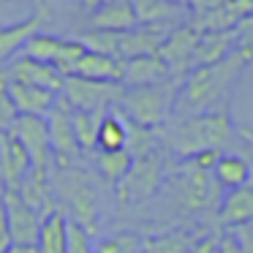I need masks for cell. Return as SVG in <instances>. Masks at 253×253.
Masks as SVG:
<instances>
[{
	"mask_svg": "<svg viewBox=\"0 0 253 253\" xmlns=\"http://www.w3.org/2000/svg\"><path fill=\"white\" fill-rule=\"evenodd\" d=\"M248 63H253V60L245 52L237 49L226 60L215 63V66L193 68L182 79L174 117H202V115H212V112H226L229 109L231 90H234L237 79L242 77Z\"/></svg>",
	"mask_w": 253,
	"mask_h": 253,
	"instance_id": "cell-1",
	"label": "cell"
},
{
	"mask_svg": "<svg viewBox=\"0 0 253 253\" xmlns=\"http://www.w3.org/2000/svg\"><path fill=\"white\" fill-rule=\"evenodd\" d=\"M245 133L234 126L231 112H212L202 117H174L161 128V144L171 150L180 158H193L207 150H223L234 147Z\"/></svg>",
	"mask_w": 253,
	"mask_h": 253,
	"instance_id": "cell-2",
	"label": "cell"
},
{
	"mask_svg": "<svg viewBox=\"0 0 253 253\" xmlns=\"http://www.w3.org/2000/svg\"><path fill=\"white\" fill-rule=\"evenodd\" d=\"M180 87H182V79L177 77L158 84H147V87H126L120 104L115 109L133 126L155 131V128H164L174 117Z\"/></svg>",
	"mask_w": 253,
	"mask_h": 253,
	"instance_id": "cell-3",
	"label": "cell"
},
{
	"mask_svg": "<svg viewBox=\"0 0 253 253\" xmlns=\"http://www.w3.org/2000/svg\"><path fill=\"white\" fill-rule=\"evenodd\" d=\"M55 188L60 193L63 204L68 207V215L74 223L84 226L90 234L98 231V196H95L90 177L79 166H68V169H57Z\"/></svg>",
	"mask_w": 253,
	"mask_h": 253,
	"instance_id": "cell-4",
	"label": "cell"
},
{
	"mask_svg": "<svg viewBox=\"0 0 253 253\" xmlns=\"http://www.w3.org/2000/svg\"><path fill=\"white\" fill-rule=\"evenodd\" d=\"M164 174H166V155L161 147L150 150L144 155H136L131 169H128V174L115 185L117 199L126 204L147 202V199H153L158 193L161 182H164Z\"/></svg>",
	"mask_w": 253,
	"mask_h": 253,
	"instance_id": "cell-5",
	"label": "cell"
},
{
	"mask_svg": "<svg viewBox=\"0 0 253 253\" xmlns=\"http://www.w3.org/2000/svg\"><path fill=\"white\" fill-rule=\"evenodd\" d=\"M174 199L182 212H204L215 202L220 204L223 193H220V185L212 177V171H202L185 161L180 166V174L174 177Z\"/></svg>",
	"mask_w": 253,
	"mask_h": 253,
	"instance_id": "cell-6",
	"label": "cell"
},
{
	"mask_svg": "<svg viewBox=\"0 0 253 253\" xmlns=\"http://www.w3.org/2000/svg\"><path fill=\"white\" fill-rule=\"evenodd\" d=\"M123 84L115 82H93L82 77H66L60 98L74 112H112L123 98Z\"/></svg>",
	"mask_w": 253,
	"mask_h": 253,
	"instance_id": "cell-7",
	"label": "cell"
},
{
	"mask_svg": "<svg viewBox=\"0 0 253 253\" xmlns=\"http://www.w3.org/2000/svg\"><path fill=\"white\" fill-rule=\"evenodd\" d=\"M84 46L77 39H60V36H49V33H36L33 39L25 44L22 55L30 60L46 63V66L57 68L63 77H74V68L82 60Z\"/></svg>",
	"mask_w": 253,
	"mask_h": 253,
	"instance_id": "cell-8",
	"label": "cell"
},
{
	"mask_svg": "<svg viewBox=\"0 0 253 253\" xmlns=\"http://www.w3.org/2000/svg\"><path fill=\"white\" fill-rule=\"evenodd\" d=\"M46 126H49V142H52V155H55V166L57 169H68L77 166V158L82 153L74 133V123H71V106L66 101H57V106L46 115Z\"/></svg>",
	"mask_w": 253,
	"mask_h": 253,
	"instance_id": "cell-9",
	"label": "cell"
},
{
	"mask_svg": "<svg viewBox=\"0 0 253 253\" xmlns=\"http://www.w3.org/2000/svg\"><path fill=\"white\" fill-rule=\"evenodd\" d=\"M199 39H202V33H199L193 25H177V28L166 36L158 57L166 63L171 77L185 79L188 74L193 71V55H196Z\"/></svg>",
	"mask_w": 253,
	"mask_h": 253,
	"instance_id": "cell-10",
	"label": "cell"
},
{
	"mask_svg": "<svg viewBox=\"0 0 253 253\" xmlns=\"http://www.w3.org/2000/svg\"><path fill=\"white\" fill-rule=\"evenodd\" d=\"M11 133L22 142L28 150L30 161H33V171H46L55 166V155H52V142H49V126L46 117H19L14 123Z\"/></svg>",
	"mask_w": 253,
	"mask_h": 253,
	"instance_id": "cell-11",
	"label": "cell"
},
{
	"mask_svg": "<svg viewBox=\"0 0 253 253\" xmlns=\"http://www.w3.org/2000/svg\"><path fill=\"white\" fill-rule=\"evenodd\" d=\"M3 204H6L8 229H11L14 245H39L41 223H44L41 215L30 204L22 202L17 188H3Z\"/></svg>",
	"mask_w": 253,
	"mask_h": 253,
	"instance_id": "cell-12",
	"label": "cell"
},
{
	"mask_svg": "<svg viewBox=\"0 0 253 253\" xmlns=\"http://www.w3.org/2000/svg\"><path fill=\"white\" fill-rule=\"evenodd\" d=\"M30 171H33V161L22 147V142L11 131L0 133V182L3 188H19V182Z\"/></svg>",
	"mask_w": 253,
	"mask_h": 253,
	"instance_id": "cell-13",
	"label": "cell"
},
{
	"mask_svg": "<svg viewBox=\"0 0 253 253\" xmlns=\"http://www.w3.org/2000/svg\"><path fill=\"white\" fill-rule=\"evenodd\" d=\"M6 77L11 82H22V84H36V87H44L52 90V93L60 95L63 93V84H66V77H63L57 68L46 66V63L39 60H30V57H17L11 66L6 68Z\"/></svg>",
	"mask_w": 253,
	"mask_h": 253,
	"instance_id": "cell-14",
	"label": "cell"
},
{
	"mask_svg": "<svg viewBox=\"0 0 253 253\" xmlns=\"http://www.w3.org/2000/svg\"><path fill=\"white\" fill-rule=\"evenodd\" d=\"M8 93H11V101L17 106L19 117H46L60 101V95L52 93V90L11 82V79H8Z\"/></svg>",
	"mask_w": 253,
	"mask_h": 253,
	"instance_id": "cell-15",
	"label": "cell"
},
{
	"mask_svg": "<svg viewBox=\"0 0 253 253\" xmlns=\"http://www.w3.org/2000/svg\"><path fill=\"white\" fill-rule=\"evenodd\" d=\"M248 223H253V188L242 185L234 191H226L218 204V226H223L226 231H234Z\"/></svg>",
	"mask_w": 253,
	"mask_h": 253,
	"instance_id": "cell-16",
	"label": "cell"
},
{
	"mask_svg": "<svg viewBox=\"0 0 253 253\" xmlns=\"http://www.w3.org/2000/svg\"><path fill=\"white\" fill-rule=\"evenodd\" d=\"M169 33H171L169 28H144V25H136L133 30L120 36V60L158 55Z\"/></svg>",
	"mask_w": 253,
	"mask_h": 253,
	"instance_id": "cell-17",
	"label": "cell"
},
{
	"mask_svg": "<svg viewBox=\"0 0 253 253\" xmlns=\"http://www.w3.org/2000/svg\"><path fill=\"white\" fill-rule=\"evenodd\" d=\"M136 22L144 28H169L174 30L177 22L185 17V6L182 3H171V0H131Z\"/></svg>",
	"mask_w": 253,
	"mask_h": 253,
	"instance_id": "cell-18",
	"label": "cell"
},
{
	"mask_svg": "<svg viewBox=\"0 0 253 253\" xmlns=\"http://www.w3.org/2000/svg\"><path fill=\"white\" fill-rule=\"evenodd\" d=\"M17 193L22 196L25 204H30V207L41 215V220L57 212L55 191H52V185H49V174H46V171H30V174L19 182Z\"/></svg>",
	"mask_w": 253,
	"mask_h": 253,
	"instance_id": "cell-19",
	"label": "cell"
},
{
	"mask_svg": "<svg viewBox=\"0 0 253 253\" xmlns=\"http://www.w3.org/2000/svg\"><path fill=\"white\" fill-rule=\"evenodd\" d=\"M136 14H133L131 0H109L106 6L93 11L90 30H109V33H128L136 28Z\"/></svg>",
	"mask_w": 253,
	"mask_h": 253,
	"instance_id": "cell-20",
	"label": "cell"
},
{
	"mask_svg": "<svg viewBox=\"0 0 253 253\" xmlns=\"http://www.w3.org/2000/svg\"><path fill=\"white\" fill-rule=\"evenodd\" d=\"M166 79H171V74L158 55L133 57L123 66V87H147V84H158Z\"/></svg>",
	"mask_w": 253,
	"mask_h": 253,
	"instance_id": "cell-21",
	"label": "cell"
},
{
	"mask_svg": "<svg viewBox=\"0 0 253 253\" xmlns=\"http://www.w3.org/2000/svg\"><path fill=\"white\" fill-rule=\"evenodd\" d=\"M231 52H237V28L220 30V33H202L196 55H193V68L215 66V63L226 60Z\"/></svg>",
	"mask_w": 253,
	"mask_h": 253,
	"instance_id": "cell-22",
	"label": "cell"
},
{
	"mask_svg": "<svg viewBox=\"0 0 253 253\" xmlns=\"http://www.w3.org/2000/svg\"><path fill=\"white\" fill-rule=\"evenodd\" d=\"M123 66L126 60L109 55H95V52H84L82 60L74 68V77L93 79V82H115L123 84Z\"/></svg>",
	"mask_w": 253,
	"mask_h": 253,
	"instance_id": "cell-23",
	"label": "cell"
},
{
	"mask_svg": "<svg viewBox=\"0 0 253 253\" xmlns=\"http://www.w3.org/2000/svg\"><path fill=\"white\" fill-rule=\"evenodd\" d=\"M41 19H44L41 14H33V17L25 19V22L0 28V66H3L6 60H11L19 49H25V44H28L36 33H41V30H39L41 28Z\"/></svg>",
	"mask_w": 253,
	"mask_h": 253,
	"instance_id": "cell-24",
	"label": "cell"
},
{
	"mask_svg": "<svg viewBox=\"0 0 253 253\" xmlns=\"http://www.w3.org/2000/svg\"><path fill=\"white\" fill-rule=\"evenodd\" d=\"M212 177L218 180L220 188L234 191V188L248 185V180H251V164L240 153H223L212 169Z\"/></svg>",
	"mask_w": 253,
	"mask_h": 253,
	"instance_id": "cell-25",
	"label": "cell"
},
{
	"mask_svg": "<svg viewBox=\"0 0 253 253\" xmlns=\"http://www.w3.org/2000/svg\"><path fill=\"white\" fill-rule=\"evenodd\" d=\"M128 147V120L120 112H106L98 128V153H120Z\"/></svg>",
	"mask_w": 253,
	"mask_h": 253,
	"instance_id": "cell-26",
	"label": "cell"
},
{
	"mask_svg": "<svg viewBox=\"0 0 253 253\" xmlns=\"http://www.w3.org/2000/svg\"><path fill=\"white\" fill-rule=\"evenodd\" d=\"M66 245H68V218L66 212L57 210L55 215L44 218L36 248H39V253H66Z\"/></svg>",
	"mask_w": 253,
	"mask_h": 253,
	"instance_id": "cell-27",
	"label": "cell"
},
{
	"mask_svg": "<svg viewBox=\"0 0 253 253\" xmlns=\"http://www.w3.org/2000/svg\"><path fill=\"white\" fill-rule=\"evenodd\" d=\"M104 117H106V112H74L71 109L74 133H77V142L82 147V153H90V150L98 147V128Z\"/></svg>",
	"mask_w": 253,
	"mask_h": 253,
	"instance_id": "cell-28",
	"label": "cell"
},
{
	"mask_svg": "<svg viewBox=\"0 0 253 253\" xmlns=\"http://www.w3.org/2000/svg\"><path fill=\"white\" fill-rule=\"evenodd\" d=\"M191 231H166V234H158V237H147L142 240V251L139 253H188L191 251V242H193Z\"/></svg>",
	"mask_w": 253,
	"mask_h": 253,
	"instance_id": "cell-29",
	"label": "cell"
},
{
	"mask_svg": "<svg viewBox=\"0 0 253 253\" xmlns=\"http://www.w3.org/2000/svg\"><path fill=\"white\" fill-rule=\"evenodd\" d=\"M131 164H133V155L128 153V150H120V153H98L95 155L98 174L104 177L106 182H112V185H117V182L128 174Z\"/></svg>",
	"mask_w": 253,
	"mask_h": 253,
	"instance_id": "cell-30",
	"label": "cell"
},
{
	"mask_svg": "<svg viewBox=\"0 0 253 253\" xmlns=\"http://www.w3.org/2000/svg\"><path fill=\"white\" fill-rule=\"evenodd\" d=\"M120 36L123 33H109V30H87L79 36V44L87 52L95 55H109V57H120Z\"/></svg>",
	"mask_w": 253,
	"mask_h": 253,
	"instance_id": "cell-31",
	"label": "cell"
},
{
	"mask_svg": "<svg viewBox=\"0 0 253 253\" xmlns=\"http://www.w3.org/2000/svg\"><path fill=\"white\" fill-rule=\"evenodd\" d=\"M17 120H19V112L11 101V93H8V77L6 71H0V133H8Z\"/></svg>",
	"mask_w": 253,
	"mask_h": 253,
	"instance_id": "cell-32",
	"label": "cell"
},
{
	"mask_svg": "<svg viewBox=\"0 0 253 253\" xmlns=\"http://www.w3.org/2000/svg\"><path fill=\"white\" fill-rule=\"evenodd\" d=\"M66 253H95V245H93V234H90L84 226L68 220V245H66Z\"/></svg>",
	"mask_w": 253,
	"mask_h": 253,
	"instance_id": "cell-33",
	"label": "cell"
},
{
	"mask_svg": "<svg viewBox=\"0 0 253 253\" xmlns=\"http://www.w3.org/2000/svg\"><path fill=\"white\" fill-rule=\"evenodd\" d=\"M237 49L253 60V17H245L237 25Z\"/></svg>",
	"mask_w": 253,
	"mask_h": 253,
	"instance_id": "cell-34",
	"label": "cell"
},
{
	"mask_svg": "<svg viewBox=\"0 0 253 253\" xmlns=\"http://www.w3.org/2000/svg\"><path fill=\"white\" fill-rule=\"evenodd\" d=\"M218 242H220V231H202V234L193 237L188 253H215L218 251Z\"/></svg>",
	"mask_w": 253,
	"mask_h": 253,
	"instance_id": "cell-35",
	"label": "cell"
},
{
	"mask_svg": "<svg viewBox=\"0 0 253 253\" xmlns=\"http://www.w3.org/2000/svg\"><path fill=\"white\" fill-rule=\"evenodd\" d=\"M14 248L11 240V229H8V215H6V204H3V191H0V253H8Z\"/></svg>",
	"mask_w": 253,
	"mask_h": 253,
	"instance_id": "cell-36",
	"label": "cell"
},
{
	"mask_svg": "<svg viewBox=\"0 0 253 253\" xmlns=\"http://www.w3.org/2000/svg\"><path fill=\"white\" fill-rule=\"evenodd\" d=\"M220 155L223 153H218V150H207V153H199V155H193V158H188V164H193L196 169H202V171H212Z\"/></svg>",
	"mask_w": 253,
	"mask_h": 253,
	"instance_id": "cell-37",
	"label": "cell"
},
{
	"mask_svg": "<svg viewBox=\"0 0 253 253\" xmlns=\"http://www.w3.org/2000/svg\"><path fill=\"white\" fill-rule=\"evenodd\" d=\"M215 253H242V245L234 231H223L220 234V242H218V251Z\"/></svg>",
	"mask_w": 253,
	"mask_h": 253,
	"instance_id": "cell-38",
	"label": "cell"
},
{
	"mask_svg": "<svg viewBox=\"0 0 253 253\" xmlns=\"http://www.w3.org/2000/svg\"><path fill=\"white\" fill-rule=\"evenodd\" d=\"M234 234H237V240H240V245H242V253H253V223L234 229Z\"/></svg>",
	"mask_w": 253,
	"mask_h": 253,
	"instance_id": "cell-39",
	"label": "cell"
},
{
	"mask_svg": "<svg viewBox=\"0 0 253 253\" xmlns=\"http://www.w3.org/2000/svg\"><path fill=\"white\" fill-rule=\"evenodd\" d=\"M82 3V8H87V11H98L101 6H106L109 0H79Z\"/></svg>",
	"mask_w": 253,
	"mask_h": 253,
	"instance_id": "cell-40",
	"label": "cell"
},
{
	"mask_svg": "<svg viewBox=\"0 0 253 253\" xmlns=\"http://www.w3.org/2000/svg\"><path fill=\"white\" fill-rule=\"evenodd\" d=\"M8 253H39V248L36 245H14Z\"/></svg>",
	"mask_w": 253,
	"mask_h": 253,
	"instance_id": "cell-41",
	"label": "cell"
},
{
	"mask_svg": "<svg viewBox=\"0 0 253 253\" xmlns=\"http://www.w3.org/2000/svg\"><path fill=\"white\" fill-rule=\"evenodd\" d=\"M248 185L253 188V161H251V180H248Z\"/></svg>",
	"mask_w": 253,
	"mask_h": 253,
	"instance_id": "cell-42",
	"label": "cell"
},
{
	"mask_svg": "<svg viewBox=\"0 0 253 253\" xmlns=\"http://www.w3.org/2000/svg\"><path fill=\"white\" fill-rule=\"evenodd\" d=\"M171 3H182V6H185V0H171Z\"/></svg>",
	"mask_w": 253,
	"mask_h": 253,
	"instance_id": "cell-43",
	"label": "cell"
}]
</instances>
